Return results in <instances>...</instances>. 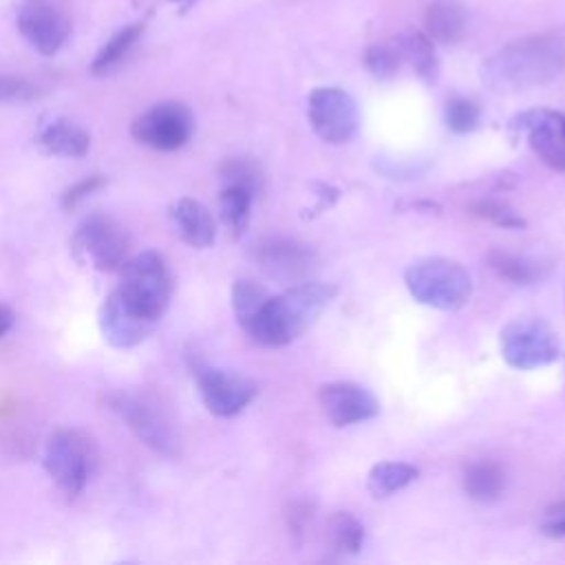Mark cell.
<instances>
[{
    "instance_id": "1",
    "label": "cell",
    "mask_w": 565,
    "mask_h": 565,
    "mask_svg": "<svg viewBox=\"0 0 565 565\" xmlns=\"http://www.w3.org/2000/svg\"><path fill=\"white\" fill-rule=\"evenodd\" d=\"M565 71V31H543L512 40L488 55L481 82L494 93H521L543 86Z\"/></svg>"
},
{
    "instance_id": "2",
    "label": "cell",
    "mask_w": 565,
    "mask_h": 565,
    "mask_svg": "<svg viewBox=\"0 0 565 565\" xmlns=\"http://www.w3.org/2000/svg\"><path fill=\"white\" fill-rule=\"evenodd\" d=\"M338 289L331 282L302 280L278 296H269L247 322L245 333L263 347H285L300 338L331 305Z\"/></svg>"
},
{
    "instance_id": "3",
    "label": "cell",
    "mask_w": 565,
    "mask_h": 565,
    "mask_svg": "<svg viewBox=\"0 0 565 565\" xmlns=\"http://www.w3.org/2000/svg\"><path fill=\"white\" fill-rule=\"evenodd\" d=\"M119 269L121 276L115 291L121 302L139 318L157 324L172 298V274L166 258L154 249H146L126 258Z\"/></svg>"
},
{
    "instance_id": "4",
    "label": "cell",
    "mask_w": 565,
    "mask_h": 565,
    "mask_svg": "<svg viewBox=\"0 0 565 565\" xmlns=\"http://www.w3.org/2000/svg\"><path fill=\"white\" fill-rule=\"evenodd\" d=\"M411 296L433 309H461L472 296V278L468 269L446 256H426L411 263L404 271Z\"/></svg>"
},
{
    "instance_id": "5",
    "label": "cell",
    "mask_w": 565,
    "mask_h": 565,
    "mask_svg": "<svg viewBox=\"0 0 565 565\" xmlns=\"http://www.w3.org/2000/svg\"><path fill=\"white\" fill-rule=\"evenodd\" d=\"M499 349L503 360L521 371H532L552 364L558 353L556 331L541 318H514L499 335Z\"/></svg>"
},
{
    "instance_id": "6",
    "label": "cell",
    "mask_w": 565,
    "mask_h": 565,
    "mask_svg": "<svg viewBox=\"0 0 565 565\" xmlns=\"http://www.w3.org/2000/svg\"><path fill=\"white\" fill-rule=\"evenodd\" d=\"M90 439L75 428L55 430L44 448V468L66 497H77L93 470Z\"/></svg>"
},
{
    "instance_id": "7",
    "label": "cell",
    "mask_w": 565,
    "mask_h": 565,
    "mask_svg": "<svg viewBox=\"0 0 565 565\" xmlns=\"http://www.w3.org/2000/svg\"><path fill=\"white\" fill-rule=\"evenodd\" d=\"M110 408L154 452L166 457H174L179 452V437L170 419L150 397L135 391H119L110 397Z\"/></svg>"
},
{
    "instance_id": "8",
    "label": "cell",
    "mask_w": 565,
    "mask_h": 565,
    "mask_svg": "<svg viewBox=\"0 0 565 565\" xmlns=\"http://www.w3.org/2000/svg\"><path fill=\"white\" fill-rule=\"evenodd\" d=\"M307 113L313 132L331 146L351 141L360 128V110L355 99L338 86L313 88L309 93Z\"/></svg>"
},
{
    "instance_id": "9",
    "label": "cell",
    "mask_w": 565,
    "mask_h": 565,
    "mask_svg": "<svg viewBox=\"0 0 565 565\" xmlns=\"http://www.w3.org/2000/svg\"><path fill=\"white\" fill-rule=\"evenodd\" d=\"M75 254L99 271L119 269L128 254V236L124 227L106 216V214H90L86 216L73 236Z\"/></svg>"
},
{
    "instance_id": "10",
    "label": "cell",
    "mask_w": 565,
    "mask_h": 565,
    "mask_svg": "<svg viewBox=\"0 0 565 565\" xmlns=\"http://www.w3.org/2000/svg\"><path fill=\"white\" fill-rule=\"evenodd\" d=\"M130 132L148 148L172 152L190 141L194 132V117L181 102H161L141 113L132 121Z\"/></svg>"
},
{
    "instance_id": "11",
    "label": "cell",
    "mask_w": 565,
    "mask_h": 565,
    "mask_svg": "<svg viewBox=\"0 0 565 565\" xmlns=\"http://www.w3.org/2000/svg\"><path fill=\"white\" fill-rule=\"evenodd\" d=\"M510 130L523 135L545 166L565 172V113L552 108L523 110L510 119Z\"/></svg>"
},
{
    "instance_id": "12",
    "label": "cell",
    "mask_w": 565,
    "mask_h": 565,
    "mask_svg": "<svg viewBox=\"0 0 565 565\" xmlns=\"http://www.w3.org/2000/svg\"><path fill=\"white\" fill-rule=\"evenodd\" d=\"M254 260L269 278L287 285H296L309 278L318 265V254L287 236H267L254 247Z\"/></svg>"
},
{
    "instance_id": "13",
    "label": "cell",
    "mask_w": 565,
    "mask_h": 565,
    "mask_svg": "<svg viewBox=\"0 0 565 565\" xmlns=\"http://www.w3.org/2000/svg\"><path fill=\"white\" fill-rule=\"evenodd\" d=\"M196 386L205 408L216 417H234L258 395L256 382L216 366L196 369Z\"/></svg>"
},
{
    "instance_id": "14",
    "label": "cell",
    "mask_w": 565,
    "mask_h": 565,
    "mask_svg": "<svg viewBox=\"0 0 565 565\" xmlns=\"http://www.w3.org/2000/svg\"><path fill=\"white\" fill-rule=\"evenodd\" d=\"M318 404L324 417L342 428L373 419L380 413L377 397L355 382H329L318 391Z\"/></svg>"
},
{
    "instance_id": "15",
    "label": "cell",
    "mask_w": 565,
    "mask_h": 565,
    "mask_svg": "<svg viewBox=\"0 0 565 565\" xmlns=\"http://www.w3.org/2000/svg\"><path fill=\"white\" fill-rule=\"evenodd\" d=\"M18 29L42 55H53L68 38V20L51 7H29L18 18Z\"/></svg>"
},
{
    "instance_id": "16",
    "label": "cell",
    "mask_w": 565,
    "mask_h": 565,
    "mask_svg": "<svg viewBox=\"0 0 565 565\" xmlns=\"http://www.w3.org/2000/svg\"><path fill=\"white\" fill-rule=\"evenodd\" d=\"M99 327L104 338L117 347V349H130L135 344H139L141 340H146V335L154 329V322H148L143 318H139L137 313H132L121 298L117 296V291L113 289L108 294V298L102 305L99 311Z\"/></svg>"
},
{
    "instance_id": "17",
    "label": "cell",
    "mask_w": 565,
    "mask_h": 565,
    "mask_svg": "<svg viewBox=\"0 0 565 565\" xmlns=\"http://www.w3.org/2000/svg\"><path fill=\"white\" fill-rule=\"evenodd\" d=\"M172 221H174V227L179 232V236L196 247V249H203V247H210L216 238V221L212 216V212L196 199H179L174 205H172Z\"/></svg>"
},
{
    "instance_id": "18",
    "label": "cell",
    "mask_w": 565,
    "mask_h": 565,
    "mask_svg": "<svg viewBox=\"0 0 565 565\" xmlns=\"http://www.w3.org/2000/svg\"><path fill=\"white\" fill-rule=\"evenodd\" d=\"M426 35L439 44H457L468 29L466 7L459 0H433L424 15Z\"/></svg>"
},
{
    "instance_id": "19",
    "label": "cell",
    "mask_w": 565,
    "mask_h": 565,
    "mask_svg": "<svg viewBox=\"0 0 565 565\" xmlns=\"http://www.w3.org/2000/svg\"><path fill=\"white\" fill-rule=\"evenodd\" d=\"M38 143L49 154L77 159V157H84L88 152L90 137L84 128H79L77 124H73L68 119H53L42 128V132L38 137Z\"/></svg>"
},
{
    "instance_id": "20",
    "label": "cell",
    "mask_w": 565,
    "mask_h": 565,
    "mask_svg": "<svg viewBox=\"0 0 565 565\" xmlns=\"http://www.w3.org/2000/svg\"><path fill=\"white\" fill-rule=\"evenodd\" d=\"M461 483L470 499L490 503L501 497V492L505 488V475L499 463H494L490 459H477L463 468Z\"/></svg>"
},
{
    "instance_id": "21",
    "label": "cell",
    "mask_w": 565,
    "mask_h": 565,
    "mask_svg": "<svg viewBox=\"0 0 565 565\" xmlns=\"http://www.w3.org/2000/svg\"><path fill=\"white\" fill-rule=\"evenodd\" d=\"M397 44L404 62H408L426 84H433L439 71L433 40L422 31H406L397 38Z\"/></svg>"
},
{
    "instance_id": "22",
    "label": "cell",
    "mask_w": 565,
    "mask_h": 565,
    "mask_svg": "<svg viewBox=\"0 0 565 565\" xmlns=\"http://www.w3.org/2000/svg\"><path fill=\"white\" fill-rule=\"evenodd\" d=\"M488 265L492 267V271L512 282V285H532L536 280L543 278L545 269L539 260L527 258V256H516V254H508L501 249H492L488 254Z\"/></svg>"
},
{
    "instance_id": "23",
    "label": "cell",
    "mask_w": 565,
    "mask_h": 565,
    "mask_svg": "<svg viewBox=\"0 0 565 565\" xmlns=\"http://www.w3.org/2000/svg\"><path fill=\"white\" fill-rule=\"evenodd\" d=\"M419 470L406 461H380L371 468L366 488L373 497H391L417 479Z\"/></svg>"
},
{
    "instance_id": "24",
    "label": "cell",
    "mask_w": 565,
    "mask_h": 565,
    "mask_svg": "<svg viewBox=\"0 0 565 565\" xmlns=\"http://www.w3.org/2000/svg\"><path fill=\"white\" fill-rule=\"evenodd\" d=\"M252 201L254 192L245 185L238 183H225L221 196H218V207H221V218L227 225V230L234 236H241L247 225H249V214H252Z\"/></svg>"
},
{
    "instance_id": "25",
    "label": "cell",
    "mask_w": 565,
    "mask_h": 565,
    "mask_svg": "<svg viewBox=\"0 0 565 565\" xmlns=\"http://www.w3.org/2000/svg\"><path fill=\"white\" fill-rule=\"evenodd\" d=\"M327 534L331 541V550L338 554H358L364 543V527L349 512H335L329 519Z\"/></svg>"
},
{
    "instance_id": "26",
    "label": "cell",
    "mask_w": 565,
    "mask_h": 565,
    "mask_svg": "<svg viewBox=\"0 0 565 565\" xmlns=\"http://www.w3.org/2000/svg\"><path fill=\"white\" fill-rule=\"evenodd\" d=\"M141 31H143V24H130V26H124L119 33H115V35L102 46V51L97 53V57L93 60L90 71H93L95 75H104V73H108L113 66H117V64L126 57V53L132 49V44L139 40Z\"/></svg>"
},
{
    "instance_id": "27",
    "label": "cell",
    "mask_w": 565,
    "mask_h": 565,
    "mask_svg": "<svg viewBox=\"0 0 565 565\" xmlns=\"http://www.w3.org/2000/svg\"><path fill=\"white\" fill-rule=\"evenodd\" d=\"M269 298L267 289L249 278H238L232 287V307L238 324L245 329L247 322L258 313V309Z\"/></svg>"
},
{
    "instance_id": "28",
    "label": "cell",
    "mask_w": 565,
    "mask_h": 565,
    "mask_svg": "<svg viewBox=\"0 0 565 565\" xmlns=\"http://www.w3.org/2000/svg\"><path fill=\"white\" fill-rule=\"evenodd\" d=\"M402 62H404V57H402V51H399L397 40L373 44V46H369L366 53H364V64H366L369 73L375 75V77H380V79L393 77V75L399 71Z\"/></svg>"
},
{
    "instance_id": "29",
    "label": "cell",
    "mask_w": 565,
    "mask_h": 565,
    "mask_svg": "<svg viewBox=\"0 0 565 565\" xmlns=\"http://www.w3.org/2000/svg\"><path fill=\"white\" fill-rule=\"evenodd\" d=\"M470 212L479 218L490 221L492 225L505 227V230H521L525 227V218L505 201H494V199H479L470 205Z\"/></svg>"
},
{
    "instance_id": "30",
    "label": "cell",
    "mask_w": 565,
    "mask_h": 565,
    "mask_svg": "<svg viewBox=\"0 0 565 565\" xmlns=\"http://www.w3.org/2000/svg\"><path fill=\"white\" fill-rule=\"evenodd\" d=\"M479 119H481V110L468 97H452L446 104V126L452 132L466 135L479 126Z\"/></svg>"
},
{
    "instance_id": "31",
    "label": "cell",
    "mask_w": 565,
    "mask_h": 565,
    "mask_svg": "<svg viewBox=\"0 0 565 565\" xmlns=\"http://www.w3.org/2000/svg\"><path fill=\"white\" fill-rule=\"evenodd\" d=\"M221 177H223L225 183L245 185L254 194L260 190V181H263L260 168L252 159H247V157H232V159H227L221 166Z\"/></svg>"
},
{
    "instance_id": "32",
    "label": "cell",
    "mask_w": 565,
    "mask_h": 565,
    "mask_svg": "<svg viewBox=\"0 0 565 565\" xmlns=\"http://www.w3.org/2000/svg\"><path fill=\"white\" fill-rule=\"evenodd\" d=\"M104 185V177L102 174H90L82 181H77L75 185H71L64 194H62V205L66 210H73L75 205H79L86 196H90L95 190H99Z\"/></svg>"
},
{
    "instance_id": "33",
    "label": "cell",
    "mask_w": 565,
    "mask_h": 565,
    "mask_svg": "<svg viewBox=\"0 0 565 565\" xmlns=\"http://www.w3.org/2000/svg\"><path fill=\"white\" fill-rule=\"evenodd\" d=\"M33 95H35V88L26 79L0 73V102H22V99H31Z\"/></svg>"
},
{
    "instance_id": "34",
    "label": "cell",
    "mask_w": 565,
    "mask_h": 565,
    "mask_svg": "<svg viewBox=\"0 0 565 565\" xmlns=\"http://www.w3.org/2000/svg\"><path fill=\"white\" fill-rule=\"evenodd\" d=\"M541 532L554 539L565 536V501L550 505L541 519Z\"/></svg>"
},
{
    "instance_id": "35",
    "label": "cell",
    "mask_w": 565,
    "mask_h": 565,
    "mask_svg": "<svg viewBox=\"0 0 565 565\" xmlns=\"http://www.w3.org/2000/svg\"><path fill=\"white\" fill-rule=\"evenodd\" d=\"M309 516H311V508H309V503H305V501L291 503V510L287 512V523H289V530H291L294 534H300V532H305V525H307Z\"/></svg>"
},
{
    "instance_id": "36",
    "label": "cell",
    "mask_w": 565,
    "mask_h": 565,
    "mask_svg": "<svg viewBox=\"0 0 565 565\" xmlns=\"http://www.w3.org/2000/svg\"><path fill=\"white\" fill-rule=\"evenodd\" d=\"M13 322H15L13 309L7 307V305H0V338L13 327Z\"/></svg>"
}]
</instances>
